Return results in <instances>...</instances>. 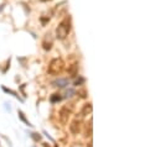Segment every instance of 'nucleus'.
<instances>
[{
  "instance_id": "nucleus-13",
  "label": "nucleus",
  "mask_w": 160,
  "mask_h": 147,
  "mask_svg": "<svg viewBox=\"0 0 160 147\" xmlns=\"http://www.w3.org/2000/svg\"><path fill=\"white\" fill-rule=\"evenodd\" d=\"M77 94L80 95L81 98H87V92H86V89H80Z\"/></svg>"
},
{
  "instance_id": "nucleus-16",
  "label": "nucleus",
  "mask_w": 160,
  "mask_h": 147,
  "mask_svg": "<svg viewBox=\"0 0 160 147\" xmlns=\"http://www.w3.org/2000/svg\"><path fill=\"white\" fill-rule=\"evenodd\" d=\"M92 145H93V144H92V141H91V142L88 144V146H87V147H92Z\"/></svg>"
},
{
  "instance_id": "nucleus-4",
  "label": "nucleus",
  "mask_w": 160,
  "mask_h": 147,
  "mask_svg": "<svg viewBox=\"0 0 160 147\" xmlns=\"http://www.w3.org/2000/svg\"><path fill=\"white\" fill-rule=\"evenodd\" d=\"M70 116H71V109H68V107H63V108L60 110L58 117H60V121H61L63 125L67 124Z\"/></svg>"
},
{
  "instance_id": "nucleus-15",
  "label": "nucleus",
  "mask_w": 160,
  "mask_h": 147,
  "mask_svg": "<svg viewBox=\"0 0 160 147\" xmlns=\"http://www.w3.org/2000/svg\"><path fill=\"white\" fill-rule=\"evenodd\" d=\"M31 135H32V137H34V139H35L36 141H40V140H41V136H40V135H39V136H38V134H31Z\"/></svg>"
},
{
  "instance_id": "nucleus-11",
  "label": "nucleus",
  "mask_w": 160,
  "mask_h": 147,
  "mask_svg": "<svg viewBox=\"0 0 160 147\" xmlns=\"http://www.w3.org/2000/svg\"><path fill=\"white\" fill-rule=\"evenodd\" d=\"M19 117H20V119H21V120H22V121H24V122H25L26 125H29V126H32V125H31V124L29 122V120H28V119L25 117V115H24V112H22V111H21V110H19Z\"/></svg>"
},
{
  "instance_id": "nucleus-3",
  "label": "nucleus",
  "mask_w": 160,
  "mask_h": 147,
  "mask_svg": "<svg viewBox=\"0 0 160 147\" xmlns=\"http://www.w3.org/2000/svg\"><path fill=\"white\" fill-rule=\"evenodd\" d=\"M82 127H83V122H82V120L76 119V120H73V121L71 122V125H70V131H71L72 134L77 135V134H80L81 131H82Z\"/></svg>"
},
{
  "instance_id": "nucleus-9",
  "label": "nucleus",
  "mask_w": 160,
  "mask_h": 147,
  "mask_svg": "<svg viewBox=\"0 0 160 147\" xmlns=\"http://www.w3.org/2000/svg\"><path fill=\"white\" fill-rule=\"evenodd\" d=\"M61 99H62V97H61V94H57V93H55V94H52L51 97H50V102L51 103H58V102H61Z\"/></svg>"
},
{
  "instance_id": "nucleus-7",
  "label": "nucleus",
  "mask_w": 160,
  "mask_h": 147,
  "mask_svg": "<svg viewBox=\"0 0 160 147\" xmlns=\"http://www.w3.org/2000/svg\"><path fill=\"white\" fill-rule=\"evenodd\" d=\"M91 112H92V104H91V103L84 104V105H83V109L81 111V115H82V116H87V115H89Z\"/></svg>"
},
{
  "instance_id": "nucleus-8",
  "label": "nucleus",
  "mask_w": 160,
  "mask_h": 147,
  "mask_svg": "<svg viewBox=\"0 0 160 147\" xmlns=\"http://www.w3.org/2000/svg\"><path fill=\"white\" fill-rule=\"evenodd\" d=\"M52 84H53L55 87H61V88H63V87L68 85V82H67V79H57V80H55Z\"/></svg>"
},
{
  "instance_id": "nucleus-6",
  "label": "nucleus",
  "mask_w": 160,
  "mask_h": 147,
  "mask_svg": "<svg viewBox=\"0 0 160 147\" xmlns=\"http://www.w3.org/2000/svg\"><path fill=\"white\" fill-rule=\"evenodd\" d=\"M67 72L71 77H76L78 74V63H72L68 66L67 68Z\"/></svg>"
},
{
  "instance_id": "nucleus-14",
  "label": "nucleus",
  "mask_w": 160,
  "mask_h": 147,
  "mask_svg": "<svg viewBox=\"0 0 160 147\" xmlns=\"http://www.w3.org/2000/svg\"><path fill=\"white\" fill-rule=\"evenodd\" d=\"M84 83V79L83 78H80V79H77L76 82H75V85H81V84H83Z\"/></svg>"
},
{
  "instance_id": "nucleus-5",
  "label": "nucleus",
  "mask_w": 160,
  "mask_h": 147,
  "mask_svg": "<svg viewBox=\"0 0 160 147\" xmlns=\"http://www.w3.org/2000/svg\"><path fill=\"white\" fill-rule=\"evenodd\" d=\"M52 46H53V37H52V35L48 32V34H46L45 37H43V41H42V48H43L45 51H50V50L52 48Z\"/></svg>"
},
{
  "instance_id": "nucleus-10",
  "label": "nucleus",
  "mask_w": 160,
  "mask_h": 147,
  "mask_svg": "<svg viewBox=\"0 0 160 147\" xmlns=\"http://www.w3.org/2000/svg\"><path fill=\"white\" fill-rule=\"evenodd\" d=\"M84 136H86V137H91V136H92V119L89 120V124H88L87 127H86Z\"/></svg>"
},
{
  "instance_id": "nucleus-2",
  "label": "nucleus",
  "mask_w": 160,
  "mask_h": 147,
  "mask_svg": "<svg viewBox=\"0 0 160 147\" xmlns=\"http://www.w3.org/2000/svg\"><path fill=\"white\" fill-rule=\"evenodd\" d=\"M63 69H65V61L61 57H56V58L51 59V62L48 63V67H47V72L51 75H58Z\"/></svg>"
},
{
  "instance_id": "nucleus-17",
  "label": "nucleus",
  "mask_w": 160,
  "mask_h": 147,
  "mask_svg": "<svg viewBox=\"0 0 160 147\" xmlns=\"http://www.w3.org/2000/svg\"><path fill=\"white\" fill-rule=\"evenodd\" d=\"M40 1H42V2H46V1H51V0H40Z\"/></svg>"
},
{
  "instance_id": "nucleus-1",
  "label": "nucleus",
  "mask_w": 160,
  "mask_h": 147,
  "mask_svg": "<svg viewBox=\"0 0 160 147\" xmlns=\"http://www.w3.org/2000/svg\"><path fill=\"white\" fill-rule=\"evenodd\" d=\"M71 26H72V24H71V17H70V16L65 17V19L58 24V26L56 27V37H57L58 40H65L66 37L68 36L70 31H71Z\"/></svg>"
},
{
  "instance_id": "nucleus-12",
  "label": "nucleus",
  "mask_w": 160,
  "mask_h": 147,
  "mask_svg": "<svg viewBox=\"0 0 160 147\" xmlns=\"http://www.w3.org/2000/svg\"><path fill=\"white\" fill-rule=\"evenodd\" d=\"M2 90H4L5 93H10V94H12L14 97H16V98H19V95H18V93H16V92H14V90H11V89H8V88H5V87H2Z\"/></svg>"
}]
</instances>
